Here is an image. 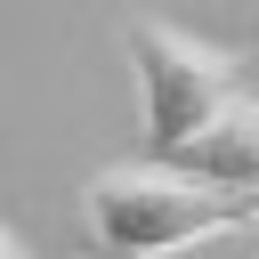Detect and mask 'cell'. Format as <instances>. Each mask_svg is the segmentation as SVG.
I'll return each instance as SVG.
<instances>
[{"mask_svg": "<svg viewBox=\"0 0 259 259\" xmlns=\"http://www.w3.org/2000/svg\"><path fill=\"white\" fill-rule=\"evenodd\" d=\"M81 210H89V235H97L105 259H170V251H194V243L259 219L251 202H235V194H219V186H202V178H186L154 154L97 170Z\"/></svg>", "mask_w": 259, "mask_h": 259, "instance_id": "obj_1", "label": "cell"}, {"mask_svg": "<svg viewBox=\"0 0 259 259\" xmlns=\"http://www.w3.org/2000/svg\"><path fill=\"white\" fill-rule=\"evenodd\" d=\"M130 57H138V89H146V154H170L227 97H243V65L219 40H194V32L162 24V16L130 24Z\"/></svg>", "mask_w": 259, "mask_h": 259, "instance_id": "obj_2", "label": "cell"}, {"mask_svg": "<svg viewBox=\"0 0 259 259\" xmlns=\"http://www.w3.org/2000/svg\"><path fill=\"white\" fill-rule=\"evenodd\" d=\"M154 162H170V170H186V178H202V186H219V194H235V202H251L259 210V97L243 89V97H227L202 130H186L170 154H154Z\"/></svg>", "mask_w": 259, "mask_h": 259, "instance_id": "obj_3", "label": "cell"}, {"mask_svg": "<svg viewBox=\"0 0 259 259\" xmlns=\"http://www.w3.org/2000/svg\"><path fill=\"white\" fill-rule=\"evenodd\" d=\"M0 259H24V251H16V235H8V227H0Z\"/></svg>", "mask_w": 259, "mask_h": 259, "instance_id": "obj_4", "label": "cell"}]
</instances>
